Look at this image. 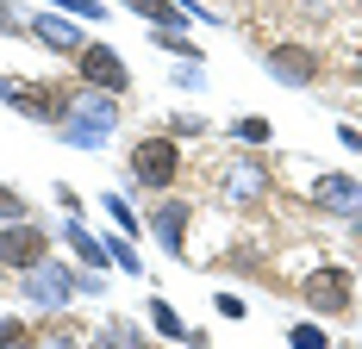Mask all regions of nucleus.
I'll list each match as a JSON object with an SVG mask.
<instances>
[{
	"label": "nucleus",
	"mask_w": 362,
	"mask_h": 349,
	"mask_svg": "<svg viewBox=\"0 0 362 349\" xmlns=\"http://www.w3.org/2000/svg\"><path fill=\"white\" fill-rule=\"evenodd\" d=\"M0 100H13L19 112H32V119H63V112H69V106H57V100H50L44 88H25V81H6V75H0Z\"/></svg>",
	"instance_id": "6"
},
{
	"label": "nucleus",
	"mask_w": 362,
	"mask_h": 349,
	"mask_svg": "<svg viewBox=\"0 0 362 349\" xmlns=\"http://www.w3.org/2000/svg\"><path fill=\"white\" fill-rule=\"evenodd\" d=\"M132 174L144 181V187H169L181 174V150H175V138H144L138 150H132Z\"/></svg>",
	"instance_id": "2"
},
{
	"label": "nucleus",
	"mask_w": 362,
	"mask_h": 349,
	"mask_svg": "<svg viewBox=\"0 0 362 349\" xmlns=\"http://www.w3.org/2000/svg\"><path fill=\"white\" fill-rule=\"evenodd\" d=\"M25 343V318H0V349H19Z\"/></svg>",
	"instance_id": "13"
},
{
	"label": "nucleus",
	"mask_w": 362,
	"mask_h": 349,
	"mask_svg": "<svg viewBox=\"0 0 362 349\" xmlns=\"http://www.w3.org/2000/svg\"><path fill=\"white\" fill-rule=\"evenodd\" d=\"M269 69L281 75V81H313L319 75V57L300 50V44H281V50H269Z\"/></svg>",
	"instance_id": "7"
},
{
	"label": "nucleus",
	"mask_w": 362,
	"mask_h": 349,
	"mask_svg": "<svg viewBox=\"0 0 362 349\" xmlns=\"http://www.w3.org/2000/svg\"><path fill=\"white\" fill-rule=\"evenodd\" d=\"M150 231L163 237V249H169V256H187V249H181V231H187V206H181V200H169V206H156V218H150Z\"/></svg>",
	"instance_id": "9"
},
{
	"label": "nucleus",
	"mask_w": 362,
	"mask_h": 349,
	"mask_svg": "<svg viewBox=\"0 0 362 349\" xmlns=\"http://www.w3.org/2000/svg\"><path fill=\"white\" fill-rule=\"evenodd\" d=\"M75 63H81V81H94V88H107V94L125 88V63H119L112 50H100V44H81Z\"/></svg>",
	"instance_id": "3"
},
{
	"label": "nucleus",
	"mask_w": 362,
	"mask_h": 349,
	"mask_svg": "<svg viewBox=\"0 0 362 349\" xmlns=\"http://www.w3.org/2000/svg\"><path fill=\"white\" fill-rule=\"evenodd\" d=\"M32 32L44 37L50 50H81V32H75L69 19H57V13H44V19H37V25H32Z\"/></svg>",
	"instance_id": "10"
},
{
	"label": "nucleus",
	"mask_w": 362,
	"mask_h": 349,
	"mask_svg": "<svg viewBox=\"0 0 362 349\" xmlns=\"http://www.w3.org/2000/svg\"><path fill=\"white\" fill-rule=\"evenodd\" d=\"M19 212H25V200H19L13 187H0V218H19Z\"/></svg>",
	"instance_id": "19"
},
{
	"label": "nucleus",
	"mask_w": 362,
	"mask_h": 349,
	"mask_svg": "<svg viewBox=\"0 0 362 349\" xmlns=\"http://www.w3.org/2000/svg\"><path fill=\"white\" fill-rule=\"evenodd\" d=\"M262 187H269V181H262V169H238V174H231V200H256Z\"/></svg>",
	"instance_id": "11"
},
{
	"label": "nucleus",
	"mask_w": 362,
	"mask_h": 349,
	"mask_svg": "<svg viewBox=\"0 0 362 349\" xmlns=\"http://www.w3.org/2000/svg\"><path fill=\"white\" fill-rule=\"evenodd\" d=\"M313 206H325V212H362V181H350V174H319V181H313Z\"/></svg>",
	"instance_id": "4"
},
{
	"label": "nucleus",
	"mask_w": 362,
	"mask_h": 349,
	"mask_svg": "<svg viewBox=\"0 0 362 349\" xmlns=\"http://www.w3.org/2000/svg\"><path fill=\"white\" fill-rule=\"evenodd\" d=\"M156 324H163V337H181V318L169 312V306H163V300H156Z\"/></svg>",
	"instance_id": "20"
},
{
	"label": "nucleus",
	"mask_w": 362,
	"mask_h": 349,
	"mask_svg": "<svg viewBox=\"0 0 362 349\" xmlns=\"http://www.w3.org/2000/svg\"><path fill=\"white\" fill-rule=\"evenodd\" d=\"M57 6H69L75 19H100V0H57Z\"/></svg>",
	"instance_id": "18"
},
{
	"label": "nucleus",
	"mask_w": 362,
	"mask_h": 349,
	"mask_svg": "<svg viewBox=\"0 0 362 349\" xmlns=\"http://www.w3.org/2000/svg\"><path fill=\"white\" fill-rule=\"evenodd\" d=\"M50 262V237L37 231V225H6L0 231V268L6 275H32Z\"/></svg>",
	"instance_id": "1"
},
{
	"label": "nucleus",
	"mask_w": 362,
	"mask_h": 349,
	"mask_svg": "<svg viewBox=\"0 0 362 349\" xmlns=\"http://www.w3.org/2000/svg\"><path fill=\"white\" fill-rule=\"evenodd\" d=\"M69 244H75V249H81V256H88V262H100V256H107V249L94 244V237H88V231H69Z\"/></svg>",
	"instance_id": "17"
},
{
	"label": "nucleus",
	"mask_w": 362,
	"mask_h": 349,
	"mask_svg": "<svg viewBox=\"0 0 362 349\" xmlns=\"http://www.w3.org/2000/svg\"><path fill=\"white\" fill-rule=\"evenodd\" d=\"M100 343H107V349H144V343H138V337H132V331H125V324H112V331H107V337H100Z\"/></svg>",
	"instance_id": "16"
},
{
	"label": "nucleus",
	"mask_w": 362,
	"mask_h": 349,
	"mask_svg": "<svg viewBox=\"0 0 362 349\" xmlns=\"http://www.w3.org/2000/svg\"><path fill=\"white\" fill-rule=\"evenodd\" d=\"M356 231H362V212H356Z\"/></svg>",
	"instance_id": "21"
},
{
	"label": "nucleus",
	"mask_w": 362,
	"mask_h": 349,
	"mask_svg": "<svg viewBox=\"0 0 362 349\" xmlns=\"http://www.w3.org/2000/svg\"><path fill=\"white\" fill-rule=\"evenodd\" d=\"M238 138H244V143H269V119H244Z\"/></svg>",
	"instance_id": "15"
},
{
	"label": "nucleus",
	"mask_w": 362,
	"mask_h": 349,
	"mask_svg": "<svg viewBox=\"0 0 362 349\" xmlns=\"http://www.w3.org/2000/svg\"><path fill=\"white\" fill-rule=\"evenodd\" d=\"M293 349H325V331H319V324H300V331H293Z\"/></svg>",
	"instance_id": "14"
},
{
	"label": "nucleus",
	"mask_w": 362,
	"mask_h": 349,
	"mask_svg": "<svg viewBox=\"0 0 362 349\" xmlns=\"http://www.w3.org/2000/svg\"><path fill=\"white\" fill-rule=\"evenodd\" d=\"M25 280H32V300H37V306H63V300L75 293V280L63 275L57 262H44V268H32Z\"/></svg>",
	"instance_id": "8"
},
{
	"label": "nucleus",
	"mask_w": 362,
	"mask_h": 349,
	"mask_svg": "<svg viewBox=\"0 0 362 349\" xmlns=\"http://www.w3.org/2000/svg\"><path fill=\"white\" fill-rule=\"evenodd\" d=\"M132 6H138L144 19H163V25H181V13H175V6H163V0H132Z\"/></svg>",
	"instance_id": "12"
},
{
	"label": "nucleus",
	"mask_w": 362,
	"mask_h": 349,
	"mask_svg": "<svg viewBox=\"0 0 362 349\" xmlns=\"http://www.w3.org/2000/svg\"><path fill=\"white\" fill-rule=\"evenodd\" d=\"M306 300H313L319 312H344V306H350V275H344V268H319V275H306Z\"/></svg>",
	"instance_id": "5"
}]
</instances>
